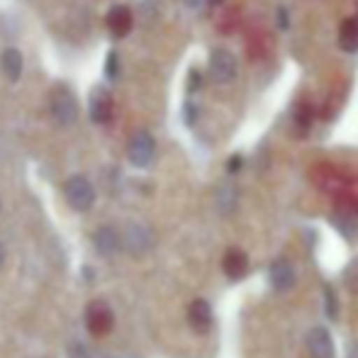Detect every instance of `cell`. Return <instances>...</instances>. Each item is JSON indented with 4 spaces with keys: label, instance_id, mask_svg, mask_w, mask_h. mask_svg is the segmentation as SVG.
<instances>
[{
    "label": "cell",
    "instance_id": "1",
    "mask_svg": "<svg viewBox=\"0 0 358 358\" xmlns=\"http://www.w3.org/2000/svg\"><path fill=\"white\" fill-rule=\"evenodd\" d=\"M49 110H52V117L57 120L62 127H69L78 120V100L66 85H59L52 93V100H49Z\"/></svg>",
    "mask_w": 358,
    "mask_h": 358
},
{
    "label": "cell",
    "instance_id": "2",
    "mask_svg": "<svg viewBox=\"0 0 358 358\" xmlns=\"http://www.w3.org/2000/svg\"><path fill=\"white\" fill-rule=\"evenodd\" d=\"M64 195H66L69 205L78 213H85V210L93 208L95 203V188L90 185V180L85 176H73V178L66 180L64 185Z\"/></svg>",
    "mask_w": 358,
    "mask_h": 358
},
{
    "label": "cell",
    "instance_id": "3",
    "mask_svg": "<svg viewBox=\"0 0 358 358\" xmlns=\"http://www.w3.org/2000/svg\"><path fill=\"white\" fill-rule=\"evenodd\" d=\"M113 324H115V315L105 300H93L88 307H85V329H88L93 336L110 334Z\"/></svg>",
    "mask_w": 358,
    "mask_h": 358
},
{
    "label": "cell",
    "instance_id": "4",
    "mask_svg": "<svg viewBox=\"0 0 358 358\" xmlns=\"http://www.w3.org/2000/svg\"><path fill=\"white\" fill-rule=\"evenodd\" d=\"M239 73V64L236 57L227 49H215L213 57H210V78L215 83H231Z\"/></svg>",
    "mask_w": 358,
    "mask_h": 358
},
{
    "label": "cell",
    "instance_id": "5",
    "mask_svg": "<svg viewBox=\"0 0 358 358\" xmlns=\"http://www.w3.org/2000/svg\"><path fill=\"white\" fill-rule=\"evenodd\" d=\"M127 156L129 161H132L134 166H139V169H146V166L154 161L156 156V142L154 137H151L149 132H137L132 139H129V146H127Z\"/></svg>",
    "mask_w": 358,
    "mask_h": 358
},
{
    "label": "cell",
    "instance_id": "6",
    "mask_svg": "<svg viewBox=\"0 0 358 358\" xmlns=\"http://www.w3.org/2000/svg\"><path fill=\"white\" fill-rule=\"evenodd\" d=\"M154 244V234H151L149 227L144 224H129L122 234V246L134 256H142L151 249Z\"/></svg>",
    "mask_w": 358,
    "mask_h": 358
},
{
    "label": "cell",
    "instance_id": "7",
    "mask_svg": "<svg viewBox=\"0 0 358 358\" xmlns=\"http://www.w3.org/2000/svg\"><path fill=\"white\" fill-rule=\"evenodd\" d=\"M305 341H307V354H310V358H336L334 339H331V334L324 327L310 329Z\"/></svg>",
    "mask_w": 358,
    "mask_h": 358
},
{
    "label": "cell",
    "instance_id": "8",
    "mask_svg": "<svg viewBox=\"0 0 358 358\" xmlns=\"http://www.w3.org/2000/svg\"><path fill=\"white\" fill-rule=\"evenodd\" d=\"M93 246H95V251H98V254L113 259V256H117L120 249H122V234H120L115 227L105 224V227H100V229H95Z\"/></svg>",
    "mask_w": 358,
    "mask_h": 358
},
{
    "label": "cell",
    "instance_id": "9",
    "mask_svg": "<svg viewBox=\"0 0 358 358\" xmlns=\"http://www.w3.org/2000/svg\"><path fill=\"white\" fill-rule=\"evenodd\" d=\"M113 95H110L108 88H95L93 93H90V120H93L95 124H105L110 122V117H113Z\"/></svg>",
    "mask_w": 358,
    "mask_h": 358
},
{
    "label": "cell",
    "instance_id": "10",
    "mask_svg": "<svg viewBox=\"0 0 358 358\" xmlns=\"http://www.w3.org/2000/svg\"><path fill=\"white\" fill-rule=\"evenodd\" d=\"M268 280L273 285L275 292H285L295 285V268L287 259H275L271 264V271H268Z\"/></svg>",
    "mask_w": 358,
    "mask_h": 358
},
{
    "label": "cell",
    "instance_id": "11",
    "mask_svg": "<svg viewBox=\"0 0 358 358\" xmlns=\"http://www.w3.org/2000/svg\"><path fill=\"white\" fill-rule=\"evenodd\" d=\"M222 271L229 280H241L249 273V256L241 249H229L222 259Z\"/></svg>",
    "mask_w": 358,
    "mask_h": 358
},
{
    "label": "cell",
    "instance_id": "12",
    "mask_svg": "<svg viewBox=\"0 0 358 358\" xmlns=\"http://www.w3.org/2000/svg\"><path fill=\"white\" fill-rule=\"evenodd\" d=\"M188 322H190V327H193L195 331H200V334L210 331V327H213V322H215L210 302L208 300H193V302H190Z\"/></svg>",
    "mask_w": 358,
    "mask_h": 358
},
{
    "label": "cell",
    "instance_id": "13",
    "mask_svg": "<svg viewBox=\"0 0 358 358\" xmlns=\"http://www.w3.org/2000/svg\"><path fill=\"white\" fill-rule=\"evenodd\" d=\"M132 13H129V8H124V5H117V8L110 10L108 15V27L110 32L115 34V37H127L129 29H132Z\"/></svg>",
    "mask_w": 358,
    "mask_h": 358
},
{
    "label": "cell",
    "instance_id": "14",
    "mask_svg": "<svg viewBox=\"0 0 358 358\" xmlns=\"http://www.w3.org/2000/svg\"><path fill=\"white\" fill-rule=\"evenodd\" d=\"M334 227L339 229V234L344 239L354 241L358 236V213L354 208H341L339 213L334 215Z\"/></svg>",
    "mask_w": 358,
    "mask_h": 358
},
{
    "label": "cell",
    "instance_id": "15",
    "mask_svg": "<svg viewBox=\"0 0 358 358\" xmlns=\"http://www.w3.org/2000/svg\"><path fill=\"white\" fill-rule=\"evenodd\" d=\"M339 47L346 54L358 52V20H344L339 27Z\"/></svg>",
    "mask_w": 358,
    "mask_h": 358
},
{
    "label": "cell",
    "instance_id": "16",
    "mask_svg": "<svg viewBox=\"0 0 358 358\" xmlns=\"http://www.w3.org/2000/svg\"><path fill=\"white\" fill-rule=\"evenodd\" d=\"M0 66H3V73L10 80H17L20 73H22V54L17 49H5L3 57H0Z\"/></svg>",
    "mask_w": 358,
    "mask_h": 358
},
{
    "label": "cell",
    "instance_id": "17",
    "mask_svg": "<svg viewBox=\"0 0 358 358\" xmlns=\"http://www.w3.org/2000/svg\"><path fill=\"white\" fill-rule=\"evenodd\" d=\"M217 208L222 215H231L236 208V188L234 185H222L217 193Z\"/></svg>",
    "mask_w": 358,
    "mask_h": 358
},
{
    "label": "cell",
    "instance_id": "18",
    "mask_svg": "<svg viewBox=\"0 0 358 358\" xmlns=\"http://www.w3.org/2000/svg\"><path fill=\"white\" fill-rule=\"evenodd\" d=\"M324 305H327V317H329V320H336V295H334V287L331 285L324 287Z\"/></svg>",
    "mask_w": 358,
    "mask_h": 358
},
{
    "label": "cell",
    "instance_id": "19",
    "mask_svg": "<svg viewBox=\"0 0 358 358\" xmlns=\"http://www.w3.org/2000/svg\"><path fill=\"white\" fill-rule=\"evenodd\" d=\"M344 280H346V285H349V290L358 295V261H354V264L344 271Z\"/></svg>",
    "mask_w": 358,
    "mask_h": 358
},
{
    "label": "cell",
    "instance_id": "20",
    "mask_svg": "<svg viewBox=\"0 0 358 358\" xmlns=\"http://www.w3.org/2000/svg\"><path fill=\"white\" fill-rule=\"evenodd\" d=\"M105 71H108V78H117V73H120V57H117V52H110Z\"/></svg>",
    "mask_w": 358,
    "mask_h": 358
},
{
    "label": "cell",
    "instance_id": "21",
    "mask_svg": "<svg viewBox=\"0 0 358 358\" xmlns=\"http://www.w3.org/2000/svg\"><path fill=\"white\" fill-rule=\"evenodd\" d=\"M71 358H90L88 356V349L83 344H73L71 346Z\"/></svg>",
    "mask_w": 358,
    "mask_h": 358
},
{
    "label": "cell",
    "instance_id": "22",
    "mask_svg": "<svg viewBox=\"0 0 358 358\" xmlns=\"http://www.w3.org/2000/svg\"><path fill=\"white\" fill-rule=\"evenodd\" d=\"M195 117H198V108H195V105H185V122L193 124Z\"/></svg>",
    "mask_w": 358,
    "mask_h": 358
},
{
    "label": "cell",
    "instance_id": "23",
    "mask_svg": "<svg viewBox=\"0 0 358 358\" xmlns=\"http://www.w3.org/2000/svg\"><path fill=\"white\" fill-rule=\"evenodd\" d=\"M287 24H290V17H287V10H285V8H278V27H280V29H287Z\"/></svg>",
    "mask_w": 358,
    "mask_h": 358
},
{
    "label": "cell",
    "instance_id": "24",
    "mask_svg": "<svg viewBox=\"0 0 358 358\" xmlns=\"http://www.w3.org/2000/svg\"><path fill=\"white\" fill-rule=\"evenodd\" d=\"M239 169H241V156H231L229 164H227V171H229V173H236Z\"/></svg>",
    "mask_w": 358,
    "mask_h": 358
},
{
    "label": "cell",
    "instance_id": "25",
    "mask_svg": "<svg viewBox=\"0 0 358 358\" xmlns=\"http://www.w3.org/2000/svg\"><path fill=\"white\" fill-rule=\"evenodd\" d=\"M198 85H200V73H198V71H193V73H190V85H188V90L193 93V90L198 88Z\"/></svg>",
    "mask_w": 358,
    "mask_h": 358
},
{
    "label": "cell",
    "instance_id": "26",
    "mask_svg": "<svg viewBox=\"0 0 358 358\" xmlns=\"http://www.w3.org/2000/svg\"><path fill=\"white\" fill-rule=\"evenodd\" d=\"M183 3L188 5V8L195 10V8H200V5H203V0H183Z\"/></svg>",
    "mask_w": 358,
    "mask_h": 358
},
{
    "label": "cell",
    "instance_id": "27",
    "mask_svg": "<svg viewBox=\"0 0 358 358\" xmlns=\"http://www.w3.org/2000/svg\"><path fill=\"white\" fill-rule=\"evenodd\" d=\"M5 264V249H3V244H0V266Z\"/></svg>",
    "mask_w": 358,
    "mask_h": 358
},
{
    "label": "cell",
    "instance_id": "28",
    "mask_svg": "<svg viewBox=\"0 0 358 358\" xmlns=\"http://www.w3.org/2000/svg\"><path fill=\"white\" fill-rule=\"evenodd\" d=\"M208 3H210V5H220L222 0H208Z\"/></svg>",
    "mask_w": 358,
    "mask_h": 358
}]
</instances>
